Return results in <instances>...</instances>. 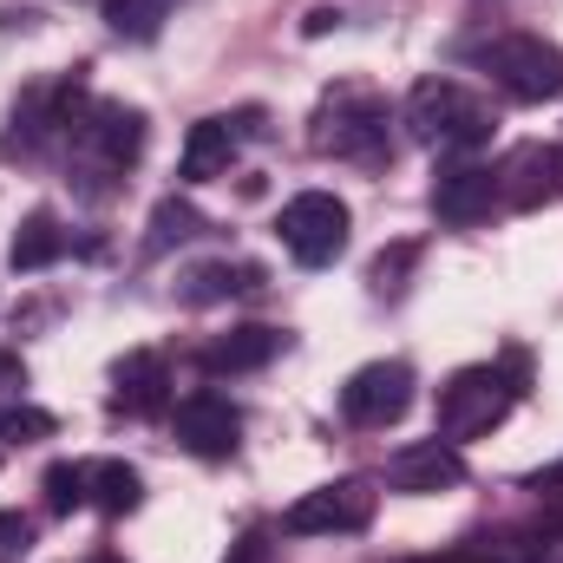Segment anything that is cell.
<instances>
[{
  "label": "cell",
  "mask_w": 563,
  "mask_h": 563,
  "mask_svg": "<svg viewBox=\"0 0 563 563\" xmlns=\"http://www.w3.org/2000/svg\"><path fill=\"white\" fill-rule=\"evenodd\" d=\"M525 394V354H505V367H459L445 387H439V407H432V432L445 445H465V439H485L492 426L511 413V400Z\"/></svg>",
  "instance_id": "obj_1"
},
{
  "label": "cell",
  "mask_w": 563,
  "mask_h": 563,
  "mask_svg": "<svg viewBox=\"0 0 563 563\" xmlns=\"http://www.w3.org/2000/svg\"><path fill=\"white\" fill-rule=\"evenodd\" d=\"M314 151L328 157H347V164H387L394 151V112L374 86H328L321 106H314Z\"/></svg>",
  "instance_id": "obj_2"
},
{
  "label": "cell",
  "mask_w": 563,
  "mask_h": 563,
  "mask_svg": "<svg viewBox=\"0 0 563 563\" xmlns=\"http://www.w3.org/2000/svg\"><path fill=\"white\" fill-rule=\"evenodd\" d=\"M492 106L478 99V92H465L459 79H420L413 92H407V132L432 151H445V157H465V151H478V144L492 139Z\"/></svg>",
  "instance_id": "obj_3"
},
{
  "label": "cell",
  "mask_w": 563,
  "mask_h": 563,
  "mask_svg": "<svg viewBox=\"0 0 563 563\" xmlns=\"http://www.w3.org/2000/svg\"><path fill=\"white\" fill-rule=\"evenodd\" d=\"M478 59V73L518 99V106H544V99H563V46H551L544 33H492L478 46H465Z\"/></svg>",
  "instance_id": "obj_4"
},
{
  "label": "cell",
  "mask_w": 563,
  "mask_h": 563,
  "mask_svg": "<svg viewBox=\"0 0 563 563\" xmlns=\"http://www.w3.org/2000/svg\"><path fill=\"white\" fill-rule=\"evenodd\" d=\"M347 203L334 197V190H301V197H288L276 217V236L282 250L301 263V269H328L341 250H347Z\"/></svg>",
  "instance_id": "obj_5"
},
{
  "label": "cell",
  "mask_w": 563,
  "mask_h": 563,
  "mask_svg": "<svg viewBox=\"0 0 563 563\" xmlns=\"http://www.w3.org/2000/svg\"><path fill=\"white\" fill-rule=\"evenodd\" d=\"M374 505H380V492L367 478H334L321 492H301L282 511V531L288 538H354L374 525Z\"/></svg>",
  "instance_id": "obj_6"
},
{
  "label": "cell",
  "mask_w": 563,
  "mask_h": 563,
  "mask_svg": "<svg viewBox=\"0 0 563 563\" xmlns=\"http://www.w3.org/2000/svg\"><path fill=\"white\" fill-rule=\"evenodd\" d=\"M73 151H79L86 177H119L125 164H139V151H144V112H132V106H92V112H79Z\"/></svg>",
  "instance_id": "obj_7"
},
{
  "label": "cell",
  "mask_w": 563,
  "mask_h": 563,
  "mask_svg": "<svg viewBox=\"0 0 563 563\" xmlns=\"http://www.w3.org/2000/svg\"><path fill=\"white\" fill-rule=\"evenodd\" d=\"M407 407H413V367L407 361H367L341 387V413L361 432H387L394 420H407Z\"/></svg>",
  "instance_id": "obj_8"
},
{
  "label": "cell",
  "mask_w": 563,
  "mask_h": 563,
  "mask_svg": "<svg viewBox=\"0 0 563 563\" xmlns=\"http://www.w3.org/2000/svg\"><path fill=\"white\" fill-rule=\"evenodd\" d=\"M498 203L511 210H544L563 203V151L558 144H511L505 164H498Z\"/></svg>",
  "instance_id": "obj_9"
},
{
  "label": "cell",
  "mask_w": 563,
  "mask_h": 563,
  "mask_svg": "<svg viewBox=\"0 0 563 563\" xmlns=\"http://www.w3.org/2000/svg\"><path fill=\"white\" fill-rule=\"evenodd\" d=\"M492 203H498V170L492 164H472V157L439 164V177H432V217L439 223L472 230V223L492 217Z\"/></svg>",
  "instance_id": "obj_10"
},
{
  "label": "cell",
  "mask_w": 563,
  "mask_h": 563,
  "mask_svg": "<svg viewBox=\"0 0 563 563\" xmlns=\"http://www.w3.org/2000/svg\"><path fill=\"white\" fill-rule=\"evenodd\" d=\"M465 485V452L445 445L439 432L420 445H400L387 459V492H407V498H432V492H459Z\"/></svg>",
  "instance_id": "obj_11"
},
{
  "label": "cell",
  "mask_w": 563,
  "mask_h": 563,
  "mask_svg": "<svg viewBox=\"0 0 563 563\" xmlns=\"http://www.w3.org/2000/svg\"><path fill=\"white\" fill-rule=\"evenodd\" d=\"M170 426H177V445L197 452V459H230L236 439H243V413H236L223 394H190Z\"/></svg>",
  "instance_id": "obj_12"
},
{
  "label": "cell",
  "mask_w": 563,
  "mask_h": 563,
  "mask_svg": "<svg viewBox=\"0 0 563 563\" xmlns=\"http://www.w3.org/2000/svg\"><path fill=\"white\" fill-rule=\"evenodd\" d=\"M164 400H170V367H164V354H125L119 367H112V407L119 413H164Z\"/></svg>",
  "instance_id": "obj_13"
},
{
  "label": "cell",
  "mask_w": 563,
  "mask_h": 563,
  "mask_svg": "<svg viewBox=\"0 0 563 563\" xmlns=\"http://www.w3.org/2000/svg\"><path fill=\"white\" fill-rule=\"evenodd\" d=\"M276 354H282V328L250 321V328L217 334V341L203 347V367H210V374H256V367H269Z\"/></svg>",
  "instance_id": "obj_14"
},
{
  "label": "cell",
  "mask_w": 563,
  "mask_h": 563,
  "mask_svg": "<svg viewBox=\"0 0 563 563\" xmlns=\"http://www.w3.org/2000/svg\"><path fill=\"white\" fill-rule=\"evenodd\" d=\"M230 157H236V125L230 119H197L184 157H177V177L184 184H210V177H230Z\"/></svg>",
  "instance_id": "obj_15"
},
{
  "label": "cell",
  "mask_w": 563,
  "mask_h": 563,
  "mask_svg": "<svg viewBox=\"0 0 563 563\" xmlns=\"http://www.w3.org/2000/svg\"><path fill=\"white\" fill-rule=\"evenodd\" d=\"M86 505H99L106 518H125V511L144 505V478L125 459H92L86 465Z\"/></svg>",
  "instance_id": "obj_16"
},
{
  "label": "cell",
  "mask_w": 563,
  "mask_h": 563,
  "mask_svg": "<svg viewBox=\"0 0 563 563\" xmlns=\"http://www.w3.org/2000/svg\"><path fill=\"white\" fill-rule=\"evenodd\" d=\"M250 288H263L256 263H203V269H190V276L177 282V301L210 308V301H230V295H250Z\"/></svg>",
  "instance_id": "obj_17"
},
{
  "label": "cell",
  "mask_w": 563,
  "mask_h": 563,
  "mask_svg": "<svg viewBox=\"0 0 563 563\" xmlns=\"http://www.w3.org/2000/svg\"><path fill=\"white\" fill-rule=\"evenodd\" d=\"M59 256H66V230H59V217H53V210H33V217L13 230L7 263H13L20 276H33V269H53Z\"/></svg>",
  "instance_id": "obj_18"
},
{
  "label": "cell",
  "mask_w": 563,
  "mask_h": 563,
  "mask_svg": "<svg viewBox=\"0 0 563 563\" xmlns=\"http://www.w3.org/2000/svg\"><path fill=\"white\" fill-rule=\"evenodd\" d=\"M170 7H177V0H106V26H112L119 40H157Z\"/></svg>",
  "instance_id": "obj_19"
},
{
  "label": "cell",
  "mask_w": 563,
  "mask_h": 563,
  "mask_svg": "<svg viewBox=\"0 0 563 563\" xmlns=\"http://www.w3.org/2000/svg\"><path fill=\"white\" fill-rule=\"evenodd\" d=\"M190 236H203V217H197L184 197H164V203L151 210V256H164L170 243H190Z\"/></svg>",
  "instance_id": "obj_20"
},
{
  "label": "cell",
  "mask_w": 563,
  "mask_h": 563,
  "mask_svg": "<svg viewBox=\"0 0 563 563\" xmlns=\"http://www.w3.org/2000/svg\"><path fill=\"white\" fill-rule=\"evenodd\" d=\"M413 263H420V243H394V250H380V256L367 263V288H374L380 301H400V295H407V276H413Z\"/></svg>",
  "instance_id": "obj_21"
},
{
  "label": "cell",
  "mask_w": 563,
  "mask_h": 563,
  "mask_svg": "<svg viewBox=\"0 0 563 563\" xmlns=\"http://www.w3.org/2000/svg\"><path fill=\"white\" fill-rule=\"evenodd\" d=\"M538 558L544 551L525 544V538H472V544H459L445 558H420V563H538Z\"/></svg>",
  "instance_id": "obj_22"
},
{
  "label": "cell",
  "mask_w": 563,
  "mask_h": 563,
  "mask_svg": "<svg viewBox=\"0 0 563 563\" xmlns=\"http://www.w3.org/2000/svg\"><path fill=\"white\" fill-rule=\"evenodd\" d=\"M40 492H46V511H59V518H66V511H79V505H86V465H66V459H59V465H46Z\"/></svg>",
  "instance_id": "obj_23"
},
{
  "label": "cell",
  "mask_w": 563,
  "mask_h": 563,
  "mask_svg": "<svg viewBox=\"0 0 563 563\" xmlns=\"http://www.w3.org/2000/svg\"><path fill=\"white\" fill-rule=\"evenodd\" d=\"M33 439H53V413H40V407H7L0 413V445H33Z\"/></svg>",
  "instance_id": "obj_24"
},
{
  "label": "cell",
  "mask_w": 563,
  "mask_h": 563,
  "mask_svg": "<svg viewBox=\"0 0 563 563\" xmlns=\"http://www.w3.org/2000/svg\"><path fill=\"white\" fill-rule=\"evenodd\" d=\"M33 551V518L26 511H0V563H20Z\"/></svg>",
  "instance_id": "obj_25"
},
{
  "label": "cell",
  "mask_w": 563,
  "mask_h": 563,
  "mask_svg": "<svg viewBox=\"0 0 563 563\" xmlns=\"http://www.w3.org/2000/svg\"><path fill=\"white\" fill-rule=\"evenodd\" d=\"M230 563H276V544H269V531H243V538L230 544Z\"/></svg>",
  "instance_id": "obj_26"
},
{
  "label": "cell",
  "mask_w": 563,
  "mask_h": 563,
  "mask_svg": "<svg viewBox=\"0 0 563 563\" xmlns=\"http://www.w3.org/2000/svg\"><path fill=\"white\" fill-rule=\"evenodd\" d=\"M531 492H538L544 505H558V511H563V459H558V465H544V472L531 478Z\"/></svg>",
  "instance_id": "obj_27"
},
{
  "label": "cell",
  "mask_w": 563,
  "mask_h": 563,
  "mask_svg": "<svg viewBox=\"0 0 563 563\" xmlns=\"http://www.w3.org/2000/svg\"><path fill=\"white\" fill-rule=\"evenodd\" d=\"M26 387V367H20V354H0V394H20Z\"/></svg>",
  "instance_id": "obj_28"
},
{
  "label": "cell",
  "mask_w": 563,
  "mask_h": 563,
  "mask_svg": "<svg viewBox=\"0 0 563 563\" xmlns=\"http://www.w3.org/2000/svg\"><path fill=\"white\" fill-rule=\"evenodd\" d=\"M328 26H341V13H334V7H314V13L301 20V33H308V40H321Z\"/></svg>",
  "instance_id": "obj_29"
}]
</instances>
